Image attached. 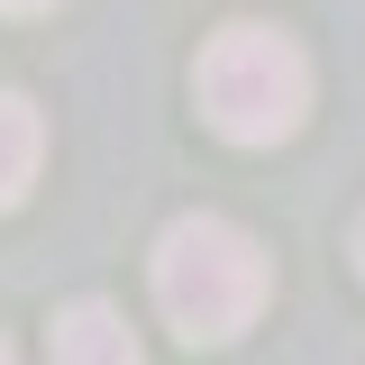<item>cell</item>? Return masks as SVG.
I'll return each mask as SVG.
<instances>
[{
    "label": "cell",
    "mask_w": 365,
    "mask_h": 365,
    "mask_svg": "<svg viewBox=\"0 0 365 365\" xmlns=\"http://www.w3.org/2000/svg\"><path fill=\"white\" fill-rule=\"evenodd\" d=\"M265 292H274L265 247L220 210H192V220H174L155 237V311L192 347H228L237 329H256Z\"/></svg>",
    "instance_id": "obj_1"
},
{
    "label": "cell",
    "mask_w": 365,
    "mask_h": 365,
    "mask_svg": "<svg viewBox=\"0 0 365 365\" xmlns=\"http://www.w3.org/2000/svg\"><path fill=\"white\" fill-rule=\"evenodd\" d=\"M192 91H201V119L228 146H274V137L302 128V110H311V55L283 28H220L201 46Z\"/></svg>",
    "instance_id": "obj_2"
},
{
    "label": "cell",
    "mask_w": 365,
    "mask_h": 365,
    "mask_svg": "<svg viewBox=\"0 0 365 365\" xmlns=\"http://www.w3.org/2000/svg\"><path fill=\"white\" fill-rule=\"evenodd\" d=\"M46 356L55 365H146V347H137V329L110 302H73V311H55V329H46Z\"/></svg>",
    "instance_id": "obj_3"
},
{
    "label": "cell",
    "mask_w": 365,
    "mask_h": 365,
    "mask_svg": "<svg viewBox=\"0 0 365 365\" xmlns=\"http://www.w3.org/2000/svg\"><path fill=\"white\" fill-rule=\"evenodd\" d=\"M37 155H46L37 110H28L19 91H0V210H19V201H28V182H37Z\"/></svg>",
    "instance_id": "obj_4"
},
{
    "label": "cell",
    "mask_w": 365,
    "mask_h": 365,
    "mask_svg": "<svg viewBox=\"0 0 365 365\" xmlns=\"http://www.w3.org/2000/svg\"><path fill=\"white\" fill-rule=\"evenodd\" d=\"M0 9H9V19H37V9H55V0H0Z\"/></svg>",
    "instance_id": "obj_5"
},
{
    "label": "cell",
    "mask_w": 365,
    "mask_h": 365,
    "mask_svg": "<svg viewBox=\"0 0 365 365\" xmlns=\"http://www.w3.org/2000/svg\"><path fill=\"white\" fill-rule=\"evenodd\" d=\"M356 265H365V220H356Z\"/></svg>",
    "instance_id": "obj_6"
},
{
    "label": "cell",
    "mask_w": 365,
    "mask_h": 365,
    "mask_svg": "<svg viewBox=\"0 0 365 365\" xmlns=\"http://www.w3.org/2000/svg\"><path fill=\"white\" fill-rule=\"evenodd\" d=\"M0 365H19V356H9V347H0Z\"/></svg>",
    "instance_id": "obj_7"
}]
</instances>
